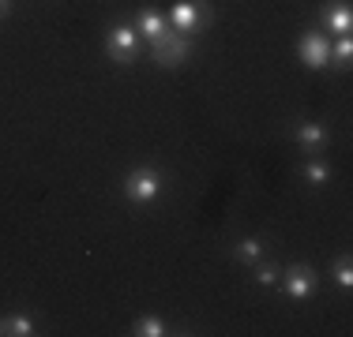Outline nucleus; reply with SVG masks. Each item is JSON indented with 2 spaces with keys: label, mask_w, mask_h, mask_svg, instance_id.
<instances>
[{
  "label": "nucleus",
  "mask_w": 353,
  "mask_h": 337,
  "mask_svg": "<svg viewBox=\"0 0 353 337\" xmlns=\"http://www.w3.org/2000/svg\"><path fill=\"white\" fill-rule=\"evenodd\" d=\"M121 188H124V199L132 206H154L165 191V173L158 165H136L124 173Z\"/></svg>",
  "instance_id": "obj_1"
},
{
  "label": "nucleus",
  "mask_w": 353,
  "mask_h": 337,
  "mask_svg": "<svg viewBox=\"0 0 353 337\" xmlns=\"http://www.w3.org/2000/svg\"><path fill=\"white\" fill-rule=\"evenodd\" d=\"M105 56L113 64H121V67H128V64H136L139 61V53H143V38H139V30L132 27L128 19H117V23H109L105 27Z\"/></svg>",
  "instance_id": "obj_2"
},
{
  "label": "nucleus",
  "mask_w": 353,
  "mask_h": 337,
  "mask_svg": "<svg viewBox=\"0 0 353 337\" xmlns=\"http://www.w3.org/2000/svg\"><path fill=\"white\" fill-rule=\"evenodd\" d=\"M147 53H150V61H154L158 67H181V64H188L192 56H196V38H188V34H176V30L170 27L162 38L147 41Z\"/></svg>",
  "instance_id": "obj_3"
},
{
  "label": "nucleus",
  "mask_w": 353,
  "mask_h": 337,
  "mask_svg": "<svg viewBox=\"0 0 353 337\" xmlns=\"http://www.w3.org/2000/svg\"><path fill=\"white\" fill-rule=\"evenodd\" d=\"M279 285H282V296H285V300L305 303V300H312V296H316V289H319V274H316V266H312V263H290V266H282Z\"/></svg>",
  "instance_id": "obj_4"
},
{
  "label": "nucleus",
  "mask_w": 353,
  "mask_h": 337,
  "mask_svg": "<svg viewBox=\"0 0 353 337\" xmlns=\"http://www.w3.org/2000/svg\"><path fill=\"white\" fill-rule=\"evenodd\" d=\"M165 19H170V27L176 34L196 38V34H203V27L214 19V12H211V4H207V0H176L170 12H165Z\"/></svg>",
  "instance_id": "obj_5"
},
{
  "label": "nucleus",
  "mask_w": 353,
  "mask_h": 337,
  "mask_svg": "<svg viewBox=\"0 0 353 337\" xmlns=\"http://www.w3.org/2000/svg\"><path fill=\"white\" fill-rule=\"evenodd\" d=\"M297 61L308 67V72H327L331 67V34L327 30H305L293 45Z\"/></svg>",
  "instance_id": "obj_6"
},
{
  "label": "nucleus",
  "mask_w": 353,
  "mask_h": 337,
  "mask_svg": "<svg viewBox=\"0 0 353 337\" xmlns=\"http://www.w3.org/2000/svg\"><path fill=\"white\" fill-rule=\"evenodd\" d=\"M285 135H290L305 154H319V150L331 142V128L319 124V120H290L285 124Z\"/></svg>",
  "instance_id": "obj_7"
},
{
  "label": "nucleus",
  "mask_w": 353,
  "mask_h": 337,
  "mask_svg": "<svg viewBox=\"0 0 353 337\" xmlns=\"http://www.w3.org/2000/svg\"><path fill=\"white\" fill-rule=\"evenodd\" d=\"M319 30H331V38H346V34H353L350 0H327V4H319Z\"/></svg>",
  "instance_id": "obj_8"
},
{
  "label": "nucleus",
  "mask_w": 353,
  "mask_h": 337,
  "mask_svg": "<svg viewBox=\"0 0 353 337\" xmlns=\"http://www.w3.org/2000/svg\"><path fill=\"white\" fill-rule=\"evenodd\" d=\"M132 27L139 30V38L154 41V38H162V34L170 30V19H165L162 8H139L136 19H132Z\"/></svg>",
  "instance_id": "obj_9"
},
{
  "label": "nucleus",
  "mask_w": 353,
  "mask_h": 337,
  "mask_svg": "<svg viewBox=\"0 0 353 337\" xmlns=\"http://www.w3.org/2000/svg\"><path fill=\"white\" fill-rule=\"evenodd\" d=\"M263 255H267V240H263V236H241V240H233V248H230V259H233V263H241V266L259 263Z\"/></svg>",
  "instance_id": "obj_10"
},
{
  "label": "nucleus",
  "mask_w": 353,
  "mask_h": 337,
  "mask_svg": "<svg viewBox=\"0 0 353 337\" xmlns=\"http://www.w3.org/2000/svg\"><path fill=\"white\" fill-rule=\"evenodd\" d=\"M297 176L308 184V188H327V184H331V176H334V168H331V162H323V157L308 154V162L297 168Z\"/></svg>",
  "instance_id": "obj_11"
},
{
  "label": "nucleus",
  "mask_w": 353,
  "mask_h": 337,
  "mask_svg": "<svg viewBox=\"0 0 353 337\" xmlns=\"http://www.w3.org/2000/svg\"><path fill=\"white\" fill-rule=\"evenodd\" d=\"M0 334L4 337H34L38 323H34V315H27V311H15V315L0 318Z\"/></svg>",
  "instance_id": "obj_12"
},
{
  "label": "nucleus",
  "mask_w": 353,
  "mask_h": 337,
  "mask_svg": "<svg viewBox=\"0 0 353 337\" xmlns=\"http://www.w3.org/2000/svg\"><path fill=\"white\" fill-rule=\"evenodd\" d=\"M279 274H282V263L279 259H259V263H252V281L259 285V289H274V285H279Z\"/></svg>",
  "instance_id": "obj_13"
},
{
  "label": "nucleus",
  "mask_w": 353,
  "mask_h": 337,
  "mask_svg": "<svg viewBox=\"0 0 353 337\" xmlns=\"http://www.w3.org/2000/svg\"><path fill=\"white\" fill-rule=\"evenodd\" d=\"M350 64H353V34L331 38V67L334 72H350Z\"/></svg>",
  "instance_id": "obj_14"
},
{
  "label": "nucleus",
  "mask_w": 353,
  "mask_h": 337,
  "mask_svg": "<svg viewBox=\"0 0 353 337\" xmlns=\"http://www.w3.org/2000/svg\"><path fill=\"white\" fill-rule=\"evenodd\" d=\"M132 334L136 337H165L170 334V323H165L162 315H139L136 323H132Z\"/></svg>",
  "instance_id": "obj_15"
},
{
  "label": "nucleus",
  "mask_w": 353,
  "mask_h": 337,
  "mask_svg": "<svg viewBox=\"0 0 353 337\" xmlns=\"http://www.w3.org/2000/svg\"><path fill=\"white\" fill-rule=\"evenodd\" d=\"M331 277H334V281H339L346 292L353 289V259H350V251H342V255L331 263Z\"/></svg>",
  "instance_id": "obj_16"
},
{
  "label": "nucleus",
  "mask_w": 353,
  "mask_h": 337,
  "mask_svg": "<svg viewBox=\"0 0 353 337\" xmlns=\"http://www.w3.org/2000/svg\"><path fill=\"white\" fill-rule=\"evenodd\" d=\"M8 12H12V0H0V19H4Z\"/></svg>",
  "instance_id": "obj_17"
}]
</instances>
